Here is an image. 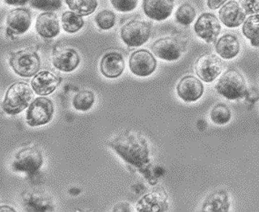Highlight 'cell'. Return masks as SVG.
I'll return each instance as SVG.
<instances>
[{"instance_id": "6da1fadb", "label": "cell", "mask_w": 259, "mask_h": 212, "mask_svg": "<svg viewBox=\"0 0 259 212\" xmlns=\"http://www.w3.org/2000/svg\"><path fill=\"white\" fill-rule=\"evenodd\" d=\"M109 145L125 163L141 172L150 163L148 141L140 133L127 131L112 140Z\"/></svg>"}, {"instance_id": "7a4b0ae2", "label": "cell", "mask_w": 259, "mask_h": 212, "mask_svg": "<svg viewBox=\"0 0 259 212\" xmlns=\"http://www.w3.org/2000/svg\"><path fill=\"white\" fill-rule=\"evenodd\" d=\"M33 97L34 93L28 84L25 82L15 83L6 93L2 109L8 115H18L31 104Z\"/></svg>"}, {"instance_id": "3957f363", "label": "cell", "mask_w": 259, "mask_h": 212, "mask_svg": "<svg viewBox=\"0 0 259 212\" xmlns=\"http://www.w3.org/2000/svg\"><path fill=\"white\" fill-rule=\"evenodd\" d=\"M9 65L19 76L31 77L39 71L41 60L34 49H22L10 55Z\"/></svg>"}, {"instance_id": "277c9868", "label": "cell", "mask_w": 259, "mask_h": 212, "mask_svg": "<svg viewBox=\"0 0 259 212\" xmlns=\"http://www.w3.org/2000/svg\"><path fill=\"white\" fill-rule=\"evenodd\" d=\"M218 93L228 100H237L245 97L247 93L246 81L243 75L235 69L224 74L215 85Z\"/></svg>"}, {"instance_id": "5b68a950", "label": "cell", "mask_w": 259, "mask_h": 212, "mask_svg": "<svg viewBox=\"0 0 259 212\" xmlns=\"http://www.w3.org/2000/svg\"><path fill=\"white\" fill-rule=\"evenodd\" d=\"M150 34L151 27L148 23L133 20L121 28L120 36L127 46L138 47L148 42Z\"/></svg>"}, {"instance_id": "8992f818", "label": "cell", "mask_w": 259, "mask_h": 212, "mask_svg": "<svg viewBox=\"0 0 259 212\" xmlns=\"http://www.w3.org/2000/svg\"><path fill=\"white\" fill-rule=\"evenodd\" d=\"M43 164L41 150L34 147H25L18 151L14 158L12 169L15 172L35 173Z\"/></svg>"}, {"instance_id": "52a82bcc", "label": "cell", "mask_w": 259, "mask_h": 212, "mask_svg": "<svg viewBox=\"0 0 259 212\" xmlns=\"http://www.w3.org/2000/svg\"><path fill=\"white\" fill-rule=\"evenodd\" d=\"M54 115L53 102L49 98L38 97L32 102L27 112L26 121L31 127L49 124Z\"/></svg>"}, {"instance_id": "ba28073f", "label": "cell", "mask_w": 259, "mask_h": 212, "mask_svg": "<svg viewBox=\"0 0 259 212\" xmlns=\"http://www.w3.org/2000/svg\"><path fill=\"white\" fill-rule=\"evenodd\" d=\"M223 70V63L219 56L205 54L198 58L195 64V72L197 76L206 83H211L219 77Z\"/></svg>"}, {"instance_id": "9c48e42d", "label": "cell", "mask_w": 259, "mask_h": 212, "mask_svg": "<svg viewBox=\"0 0 259 212\" xmlns=\"http://www.w3.org/2000/svg\"><path fill=\"white\" fill-rule=\"evenodd\" d=\"M151 49L156 57L165 61H176L184 52L183 44L178 38L172 36L156 40Z\"/></svg>"}, {"instance_id": "30bf717a", "label": "cell", "mask_w": 259, "mask_h": 212, "mask_svg": "<svg viewBox=\"0 0 259 212\" xmlns=\"http://www.w3.org/2000/svg\"><path fill=\"white\" fill-rule=\"evenodd\" d=\"M130 68L135 75L147 77L152 75L156 70V58L146 49L138 50L130 57Z\"/></svg>"}, {"instance_id": "8fae6325", "label": "cell", "mask_w": 259, "mask_h": 212, "mask_svg": "<svg viewBox=\"0 0 259 212\" xmlns=\"http://www.w3.org/2000/svg\"><path fill=\"white\" fill-rule=\"evenodd\" d=\"M194 29L197 36L210 44L215 42L221 32V25L214 14L204 13L197 18Z\"/></svg>"}, {"instance_id": "7c38bea8", "label": "cell", "mask_w": 259, "mask_h": 212, "mask_svg": "<svg viewBox=\"0 0 259 212\" xmlns=\"http://www.w3.org/2000/svg\"><path fill=\"white\" fill-rule=\"evenodd\" d=\"M31 14L26 9H15L7 17L8 35H22L31 26Z\"/></svg>"}, {"instance_id": "4fadbf2b", "label": "cell", "mask_w": 259, "mask_h": 212, "mask_svg": "<svg viewBox=\"0 0 259 212\" xmlns=\"http://www.w3.org/2000/svg\"><path fill=\"white\" fill-rule=\"evenodd\" d=\"M52 63L58 70L69 73L78 67L80 57L75 49L57 47L54 49Z\"/></svg>"}, {"instance_id": "5bb4252c", "label": "cell", "mask_w": 259, "mask_h": 212, "mask_svg": "<svg viewBox=\"0 0 259 212\" xmlns=\"http://www.w3.org/2000/svg\"><path fill=\"white\" fill-rule=\"evenodd\" d=\"M219 15L220 21L229 28L238 27L246 20V11L235 0L223 5Z\"/></svg>"}, {"instance_id": "9a60e30c", "label": "cell", "mask_w": 259, "mask_h": 212, "mask_svg": "<svg viewBox=\"0 0 259 212\" xmlns=\"http://www.w3.org/2000/svg\"><path fill=\"white\" fill-rule=\"evenodd\" d=\"M177 92L185 102H196L203 95L204 85L197 77L187 75L180 80L177 86Z\"/></svg>"}, {"instance_id": "2e32d148", "label": "cell", "mask_w": 259, "mask_h": 212, "mask_svg": "<svg viewBox=\"0 0 259 212\" xmlns=\"http://www.w3.org/2000/svg\"><path fill=\"white\" fill-rule=\"evenodd\" d=\"M61 78L50 71H41L31 81L32 88L37 95H50L58 88Z\"/></svg>"}, {"instance_id": "e0dca14e", "label": "cell", "mask_w": 259, "mask_h": 212, "mask_svg": "<svg viewBox=\"0 0 259 212\" xmlns=\"http://www.w3.org/2000/svg\"><path fill=\"white\" fill-rule=\"evenodd\" d=\"M168 209V200L165 191H152L143 196L137 203L138 211L163 212Z\"/></svg>"}, {"instance_id": "ac0fdd59", "label": "cell", "mask_w": 259, "mask_h": 212, "mask_svg": "<svg viewBox=\"0 0 259 212\" xmlns=\"http://www.w3.org/2000/svg\"><path fill=\"white\" fill-rule=\"evenodd\" d=\"M174 5V0H144V13L153 20L163 21L169 18Z\"/></svg>"}, {"instance_id": "d6986e66", "label": "cell", "mask_w": 259, "mask_h": 212, "mask_svg": "<svg viewBox=\"0 0 259 212\" xmlns=\"http://www.w3.org/2000/svg\"><path fill=\"white\" fill-rule=\"evenodd\" d=\"M125 70V60L118 52H109L104 56L100 62V71L107 78H117Z\"/></svg>"}, {"instance_id": "ffe728a7", "label": "cell", "mask_w": 259, "mask_h": 212, "mask_svg": "<svg viewBox=\"0 0 259 212\" xmlns=\"http://www.w3.org/2000/svg\"><path fill=\"white\" fill-rule=\"evenodd\" d=\"M36 30L43 38H54L60 33L58 17L52 12H45L37 17Z\"/></svg>"}, {"instance_id": "44dd1931", "label": "cell", "mask_w": 259, "mask_h": 212, "mask_svg": "<svg viewBox=\"0 0 259 212\" xmlns=\"http://www.w3.org/2000/svg\"><path fill=\"white\" fill-rule=\"evenodd\" d=\"M24 208L27 211H52L54 204L46 194L41 192H27L23 196Z\"/></svg>"}, {"instance_id": "7402d4cb", "label": "cell", "mask_w": 259, "mask_h": 212, "mask_svg": "<svg viewBox=\"0 0 259 212\" xmlns=\"http://www.w3.org/2000/svg\"><path fill=\"white\" fill-rule=\"evenodd\" d=\"M215 51L220 58L233 59L240 51V43L236 35L227 34L221 36L215 44Z\"/></svg>"}, {"instance_id": "603a6c76", "label": "cell", "mask_w": 259, "mask_h": 212, "mask_svg": "<svg viewBox=\"0 0 259 212\" xmlns=\"http://www.w3.org/2000/svg\"><path fill=\"white\" fill-rule=\"evenodd\" d=\"M203 211L225 212L229 210V199L226 190H218L209 195L203 204Z\"/></svg>"}, {"instance_id": "cb8c5ba5", "label": "cell", "mask_w": 259, "mask_h": 212, "mask_svg": "<svg viewBox=\"0 0 259 212\" xmlns=\"http://www.w3.org/2000/svg\"><path fill=\"white\" fill-rule=\"evenodd\" d=\"M243 34L255 47L259 46V15L255 14L246 18L242 27Z\"/></svg>"}, {"instance_id": "d4e9b609", "label": "cell", "mask_w": 259, "mask_h": 212, "mask_svg": "<svg viewBox=\"0 0 259 212\" xmlns=\"http://www.w3.org/2000/svg\"><path fill=\"white\" fill-rule=\"evenodd\" d=\"M82 17L83 16L74 11L65 12L61 18L63 29L68 34H75L76 32L79 31L85 24Z\"/></svg>"}, {"instance_id": "484cf974", "label": "cell", "mask_w": 259, "mask_h": 212, "mask_svg": "<svg viewBox=\"0 0 259 212\" xmlns=\"http://www.w3.org/2000/svg\"><path fill=\"white\" fill-rule=\"evenodd\" d=\"M67 7L81 16H90L98 8V0H66Z\"/></svg>"}, {"instance_id": "4316f807", "label": "cell", "mask_w": 259, "mask_h": 212, "mask_svg": "<svg viewBox=\"0 0 259 212\" xmlns=\"http://www.w3.org/2000/svg\"><path fill=\"white\" fill-rule=\"evenodd\" d=\"M95 102V94L90 90H82L73 99V106L76 110L87 112L91 109Z\"/></svg>"}, {"instance_id": "83f0119b", "label": "cell", "mask_w": 259, "mask_h": 212, "mask_svg": "<svg viewBox=\"0 0 259 212\" xmlns=\"http://www.w3.org/2000/svg\"><path fill=\"white\" fill-rule=\"evenodd\" d=\"M196 15H197L196 10L192 6L188 3H185V4L181 5L177 10L176 20L180 25L188 26L195 20Z\"/></svg>"}, {"instance_id": "f1b7e54d", "label": "cell", "mask_w": 259, "mask_h": 212, "mask_svg": "<svg viewBox=\"0 0 259 212\" xmlns=\"http://www.w3.org/2000/svg\"><path fill=\"white\" fill-rule=\"evenodd\" d=\"M210 118L214 124L224 125L228 124L231 119V113L225 104L219 103L211 111Z\"/></svg>"}, {"instance_id": "f546056e", "label": "cell", "mask_w": 259, "mask_h": 212, "mask_svg": "<svg viewBox=\"0 0 259 212\" xmlns=\"http://www.w3.org/2000/svg\"><path fill=\"white\" fill-rule=\"evenodd\" d=\"M95 21L100 29L109 30L116 24V15L110 10H103L96 16Z\"/></svg>"}, {"instance_id": "4dcf8cb0", "label": "cell", "mask_w": 259, "mask_h": 212, "mask_svg": "<svg viewBox=\"0 0 259 212\" xmlns=\"http://www.w3.org/2000/svg\"><path fill=\"white\" fill-rule=\"evenodd\" d=\"M29 2L32 8L44 11L58 10L62 6L61 0H30Z\"/></svg>"}, {"instance_id": "1f68e13d", "label": "cell", "mask_w": 259, "mask_h": 212, "mask_svg": "<svg viewBox=\"0 0 259 212\" xmlns=\"http://www.w3.org/2000/svg\"><path fill=\"white\" fill-rule=\"evenodd\" d=\"M114 9L119 12L133 11L139 3V0H110Z\"/></svg>"}, {"instance_id": "d6a6232c", "label": "cell", "mask_w": 259, "mask_h": 212, "mask_svg": "<svg viewBox=\"0 0 259 212\" xmlns=\"http://www.w3.org/2000/svg\"><path fill=\"white\" fill-rule=\"evenodd\" d=\"M239 3L246 14L259 13V0H239Z\"/></svg>"}, {"instance_id": "836d02e7", "label": "cell", "mask_w": 259, "mask_h": 212, "mask_svg": "<svg viewBox=\"0 0 259 212\" xmlns=\"http://www.w3.org/2000/svg\"><path fill=\"white\" fill-rule=\"evenodd\" d=\"M228 0H206V3H207V7L210 9H219V8H221L223 5L226 4Z\"/></svg>"}, {"instance_id": "e575fe53", "label": "cell", "mask_w": 259, "mask_h": 212, "mask_svg": "<svg viewBox=\"0 0 259 212\" xmlns=\"http://www.w3.org/2000/svg\"><path fill=\"white\" fill-rule=\"evenodd\" d=\"M5 3L10 6H24L30 0H4Z\"/></svg>"}, {"instance_id": "d590c367", "label": "cell", "mask_w": 259, "mask_h": 212, "mask_svg": "<svg viewBox=\"0 0 259 212\" xmlns=\"http://www.w3.org/2000/svg\"><path fill=\"white\" fill-rule=\"evenodd\" d=\"M0 211H15V209L12 208H9L8 206H6V205H5V206H2V207H1V208H0Z\"/></svg>"}]
</instances>
